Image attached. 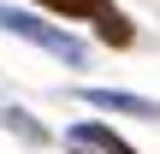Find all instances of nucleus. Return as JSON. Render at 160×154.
Masks as SVG:
<instances>
[{
    "instance_id": "f257e3e1",
    "label": "nucleus",
    "mask_w": 160,
    "mask_h": 154,
    "mask_svg": "<svg viewBox=\"0 0 160 154\" xmlns=\"http://www.w3.org/2000/svg\"><path fill=\"white\" fill-rule=\"evenodd\" d=\"M0 30H6V36H24V42H36L42 53H53V59H65V65H89V47H83L71 30H53V24H42L36 12L0 6Z\"/></svg>"
},
{
    "instance_id": "f03ea898",
    "label": "nucleus",
    "mask_w": 160,
    "mask_h": 154,
    "mask_svg": "<svg viewBox=\"0 0 160 154\" xmlns=\"http://www.w3.org/2000/svg\"><path fill=\"white\" fill-rule=\"evenodd\" d=\"M65 148L71 154H137L125 137H113V131L95 125V119H89V125H71V131H65Z\"/></svg>"
},
{
    "instance_id": "7ed1b4c3",
    "label": "nucleus",
    "mask_w": 160,
    "mask_h": 154,
    "mask_svg": "<svg viewBox=\"0 0 160 154\" xmlns=\"http://www.w3.org/2000/svg\"><path fill=\"white\" fill-rule=\"evenodd\" d=\"M89 107L101 113H131V119H154L160 125V101H142V95H125V89H83Z\"/></svg>"
},
{
    "instance_id": "20e7f679",
    "label": "nucleus",
    "mask_w": 160,
    "mask_h": 154,
    "mask_svg": "<svg viewBox=\"0 0 160 154\" xmlns=\"http://www.w3.org/2000/svg\"><path fill=\"white\" fill-rule=\"evenodd\" d=\"M36 6H53V12H65V18H89V24H101V18L119 12L113 0H36Z\"/></svg>"
},
{
    "instance_id": "39448f33",
    "label": "nucleus",
    "mask_w": 160,
    "mask_h": 154,
    "mask_svg": "<svg viewBox=\"0 0 160 154\" xmlns=\"http://www.w3.org/2000/svg\"><path fill=\"white\" fill-rule=\"evenodd\" d=\"M95 30H101V42H107V47H131V42H137V30H131V18H125V12H113V18H101Z\"/></svg>"
},
{
    "instance_id": "423d86ee",
    "label": "nucleus",
    "mask_w": 160,
    "mask_h": 154,
    "mask_svg": "<svg viewBox=\"0 0 160 154\" xmlns=\"http://www.w3.org/2000/svg\"><path fill=\"white\" fill-rule=\"evenodd\" d=\"M0 119H6V131H12V137H24V142H48V131H42V125H36L24 107H6Z\"/></svg>"
}]
</instances>
